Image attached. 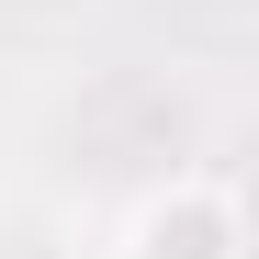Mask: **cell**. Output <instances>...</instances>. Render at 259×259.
Wrapping results in <instances>:
<instances>
[{"mask_svg":"<svg viewBox=\"0 0 259 259\" xmlns=\"http://www.w3.org/2000/svg\"><path fill=\"white\" fill-rule=\"evenodd\" d=\"M113 259H248V203H237V181H214V169H169L158 192L124 203Z\"/></svg>","mask_w":259,"mask_h":259,"instance_id":"cell-1","label":"cell"}]
</instances>
